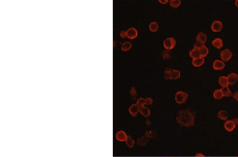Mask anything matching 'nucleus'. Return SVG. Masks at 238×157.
Returning <instances> with one entry per match:
<instances>
[{
  "instance_id": "obj_1",
  "label": "nucleus",
  "mask_w": 238,
  "mask_h": 157,
  "mask_svg": "<svg viewBox=\"0 0 238 157\" xmlns=\"http://www.w3.org/2000/svg\"><path fill=\"white\" fill-rule=\"evenodd\" d=\"M176 121L178 123L185 127H192L194 125L195 115L189 109L180 110L178 112Z\"/></svg>"
},
{
  "instance_id": "obj_2",
  "label": "nucleus",
  "mask_w": 238,
  "mask_h": 157,
  "mask_svg": "<svg viewBox=\"0 0 238 157\" xmlns=\"http://www.w3.org/2000/svg\"><path fill=\"white\" fill-rule=\"evenodd\" d=\"M188 94L186 92L183 91H178L175 94V100L176 102L179 104L185 103L187 100L188 98Z\"/></svg>"
},
{
  "instance_id": "obj_3",
  "label": "nucleus",
  "mask_w": 238,
  "mask_h": 157,
  "mask_svg": "<svg viewBox=\"0 0 238 157\" xmlns=\"http://www.w3.org/2000/svg\"><path fill=\"white\" fill-rule=\"evenodd\" d=\"M163 44H164V47L166 50H172L175 47L176 44V41L174 38L170 37L164 40Z\"/></svg>"
},
{
  "instance_id": "obj_4",
  "label": "nucleus",
  "mask_w": 238,
  "mask_h": 157,
  "mask_svg": "<svg viewBox=\"0 0 238 157\" xmlns=\"http://www.w3.org/2000/svg\"><path fill=\"white\" fill-rule=\"evenodd\" d=\"M232 57V53L229 49H225L222 50L220 54V57L223 61L227 62L230 60Z\"/></svg>"
},
{
  "instance_id": "obj_5",
  "label": "nucleus",
  "mask_w": 238,
  "mask_h": 157,
  "mask_svg": "<svg viewBox=\"0 0 238 157\" xmlns=\"http://www.w3.org/2000/svg\"><path fill=\"white\" fill-rule=\"evenodd\" d=\"M237 127V125L235 122V121L233 120H227L225 122L224 124V127L225 130L229 132H231L235 130V127Z\"/></svg>"
},
{
  "instance_id": "obj_6",
  "label": "nucleus",
  "mask_w": 238,
  "mask_h": 157,
  "mask_svg": "<svg viewBox=\"0 0 238 157\" xmlns=\"http://www.w3.org/2000/svg\"><path fill=\"white\" fill-rule=\"evenodd\" d=\"M223 24L221 21H214L211 25V29L213 32H218L221 31L222 29Z\"/></svg>"
},
{
  "instance_id": "obj_7",
  "label": "nucleus",
  "mask_w": 238,
  "mask_h": 157,
  "mask_svg": "<svg viewBox=\"0 0 238 157\" xmlns=\"http://www.w3.org/2000/svg\"><path fill=\"white\" fill-rule=\"evenodd\" d=\"M196 40L197 41V43L202 45H204V44L207 41V36L203 32H199L196 37Z\"/></svg>"
},
{
  "instance_id": "obj_8",
  "label": "nucleus",
  "mask_w": 238,
  "mask_h": 157,
  "mask_svg": "<svg viewBox=\"0 0 238 157\" xmlns=\"http://www.w3.org/2000/svg\"><path fill=\"white\" fill-rule=\"evenodd\" d=\"M128 136L124 131H119L116 133V139L120 142H126Z\"/></svg>"
},
{
  "instance_id": "obj_9",
  "label": "nucleus",
  "mask_w": 238,
  "mask_h": 157,
  "mask_svg": "<svg viewBox=\"0 0 238 157\" xmlns=\"http://www.w3.org/2000/svg\"><path fill=\"white\" fill-rule=\"evenodd\" d=\"M225 67V65L224 61L218 59L215 60L213 64V68L215 70H222Z\"/></svg>"
},
{
  "instance_id": "obj_10",
  "label": "nucleus",
  "mask_w": 238,
  "mask_h": 157,
  "mask_svg": "<svg viewBox=\"0 0 238 157\" xmlns=\"http://www.w3.org/2000/svg\"><path fill=\"white\" fill-rule=\"evenodd\" d=\"M127 37L130 39H135L138 36V31L135 28H130L126 31Z\"/></svg>"
},
{
  "instance_id": "obj_11",
  "label": "nucleus",
  "mask_w": 238,
  "mask_h": 157,
  "mask_svg": "<svg viewBox=\"0 0 238 157\" xmlns=\"http://www.w3.org/2000/svg\"><path fill=\"white\" fill-rule=\"evenodd\" d=\"M139 107L137 104H133L129 108V113L133 117H136L139 112Z\"/></svg>"
},
{
  "instance_id": "obj_12",
  "label": "nucleus",
  "mask_w": 238,
  "mask_h": 157,
  "mask_svg": "<svg viewBox=\"0 0 238 157\" xmlns=\"http://www.w3.org/2000/svg\"><path fill=\"white\" fill-rule=\"evenodd\" d=\"M228 80L229 84L230 85H233L238 82V75L235 73L229 74L228 76Z\"/></svg>"
},
{
  "instance_id": "obj_13",
  "label": "nucleus",
  "mask_w": 238,
  "mask_h": 157,
  "mask_svg": "<svg viewBox=\"0 0 238 157\" xmlns=\"http://www.w3.org/2000/svg\"><path fill=\"white\" fill-rule=\"evenodd\" d=\"M205 62V59L203 57H200L197 58L193 59L192 64L194 67H199L202 66Z\"/></svg>"
},
{
  "instance_id": "obj_14",
  "label": "nucleus",
  "mask_w": 238,
  "mask_h": 157,
  "mask_svg": "<svg viewBox=\"0 0 238 157\" xmlns=\"http://www.w3.org/2000/svg\"><path fill=\"white\" fill-rule=\"evenodd\" d=\"M139 112L144 117H148L151 114V111L149 107L144 106L139 107Z\"/></svg>"
},
{
  "instance_id": "obj_15",
  "label": "nucleus",
  "mask_w": 238,
  "mask_h": 157,
  "mask_svg": "<svg viewBox=\"0 0 238 157\" xmlns=\"http://www.w3.org/2000/svg\"><path fill=\"white\" fill-rule=\"evenodd\" d=\"M189 56L193 59H195L201 57L199 48L198 47H194V48L189 52Z\"/></svg>"
},
{
  "instance_id": "obj_16",
  "label": "nucleus",
  "mask_w": 238,
  "mask_h": 157,
  "mask_svg": "<svg viewBox=\"0 0 238 157\" xmlns=\"http://www.w3.org/2000/svg\"><path fill=\"white\" fill-rule=\"evenodd\" d=\"M212 44L214 47H215V48H216L218 49H221L223 46V40H222L221 38H215L214 40H213L212 41Z\"/></svg>"
},
{
  "instance_id": "obj_17",
  "label": "nucleus",
  "mask_w": 238,
  "mask_h": 157,
  "mask_svg": "<svg viewBox=\"0 0 238 157\" xmlns=\"http://www.w3.org/2000/svg\"><path fill=\"white\" fill-rule=\"evenodd\" d=\"M218 83L222 87H228L229 85L227 77L222 76L218 78Z\"/></svg>"
},
{
  "instance_id": "obj_18",
  "label": "nucleus",
  "mask_w": 238,
  "mask_h": 157,
  "mask_svg": "<svg viewBox=\"0 0 238 157\" xmlns=\"http://www.w3.org/2000/svg\"><path fill=\"white\" fill-rule=\"evenodd\" d=\"M180 76H181V72L179 70L172 69L170 73L169 80H176L178 79Z\"/></svg>"
},
{
  "instance_id": "obj_19",
  "label": "nucleus",
  "mask_w": 238,
  "mask_h": 157,
  "mask_svg": "<svg viewBox=\"0 0 238 157\" xmlns=\"http://www.w3.org/2000/svg\"><path fill=\"white\" fill-rule=\"evenodd\" d=\"M218 117L222 121H227L228 118V114L224 110L220 111L218 113Z\"/></svg>"
},
{
  "instance_id": "obj_20",
  "label": "nucleus",
  "mask_w": 238,
  "mask_h": 157,
  "mask_svg": "<svg viewBox=\"0 0 238 157\" xmlns=\"http://www.w3.org/2000/svg\"><path fill=\"white\" fill-rule=\"evenodd\" d=\"M221 90L223 97H230L233 95L231 90L229 87H222Z\"/></svg>"
},
{
  "instance_id": "obj_21",
  "label": "nucleus",
  "mask_w": 238,
  "mask_h": 157,
  "mask_svg": "<svg viewBox=\"0 0 238 157\" xmlns=\"http://www.w3.org/2000/svg\"><path fill=\"white\" fill-rule=\"evenodd\" d=\"M199 51H200V54L201 57L205 58L209 53L208 48L205 46V45H202L201 47L199 48Z\"/></svg>"
},
{
  "instance_id": "obj_22",
  "label": "nucleus",
  "mask_w": 238,
  "mask_h": 157,
  "mask_svg": "<svg viewBox=\"0 0 238 157\" xmlns=\"http://www.w3.org/2000/svg\"><path fill=\"white\" fill-rule=\"evenodd\" d=\"M132 46V44L130 42L126 41L122 44L121 48L123 51H127L131 49Z\"/></svg>"
},
{
  "instance_id": "obj_23",
  "label": "nucleus",
  "mask_w": 238,
  "mask_h": 157,
  "mask_svg": "<svg viewBox=\"0 0 238 157\" xmlns=\"http://www.w3.org/2000/svg\"><path fill=\"white\" fill-rule=\"evenodd\" d=\"M213 97L215 98V100H221L223 97L221 89L220 90H214V93L213 94Z\"/></svg>"
},
{
  "instance_id": "obj_24",
  "label": "nucleus",
  "mask_w": 238,
  "mask_h": 157,
  "mask_svg": "<svg viewBox=\"0 0 238 157\" xmlns=\"http://www.w3.org/2000/svg\"><path fill=\"white\" fill-rule=\"evenodd\" d=\"M149 30H150L151 32H157L158 30V24H157L156 22H152L149 24Z\"/></svg>"
},
{
  "instance_id": "obj_25",
  "label": "nucleus",
  "mask_w": 238,
  "mask_h": 157,
  "mask_svg": "<svg viewBox=\"0 0 238 157\" xmlns=\"http://www.w3.org/2000/svg\"><path fill=\"white\" fill-rule=\"evenodd\" d=\"M126 146L129 148L131 149V148L133 147L134 144H135V141L132 139L131 136H130V135L128 136V137H127V139L126 140Z\"/></svg>"
},
{
  "instance_id": "obj_26",
  "label": "nucleus",
  "mask_w": 238,
  "mask_h": 157,
  "mask_svg": "<svg viewBox=\"0 0 238 157\" xmlns=\"http://www.w3.org/2000/svg\"><path fill=\"white\" fill-rule=\"evenodd\" d=\"M169 4L171 7L174 8H177L181 5V1L180 0H171L169 2Z\"/></svg>"
},
{
  "instance_id": "obj_27",
  "label": "nucleus",
  "mask_w": 238,
  "mask_h": 157,
  "mask_svg": "<svg viewBox=\"0 0 238 157\" xmlns=\"http://www.w3.org/2000/svg\"><path fill=\"white\" fill-rule=\"evenodd\" d=\"M137 104L138 105V106L139 107H141V106H144L146 105V102H145V100L142 97L139 98V99L137 100Z\"/></svg>"
},
{
  "instance_id": "obj_28",
  "label": "nucleus",
  "mask_w": 238,
  "mask_h": 157,
  "mask_svg": "<svg viewBox=\"0 0 238 157\" xmlns=\"http://www.w3.org/2000/svg\"><path fill=\"white\" fill-rule=\"evenodd\" d=\"M130 95L132 97L133 99H135L136 98V96H137V90H136L135 87H132L131 90H130Z\"/></svg>"
},
{
  "instance_id": "obj_29",
  "label": "nucleus",
  "mask_w": 238,
  "mask_h": 157,
  "mask_svg": "<svg viewBox=\"0 0 238 157\" xmlns=\"http://www.w3.org/2000/svg\"><path fill=\"white\" fill-rule=\"evenodd\" d=\"M172 69L170 68H167L165 70V79L166 80H169V77H170V73Z\"/></svg>"
},
{
  "instance_id": "obj_30",
  "label": "nucleus",
  "mask_w": 238,
  "mask_h": 157,
  "mask_svg": "<svg viewBox=\"0 0 238 157\" xmlns=\"http://www.w3.org/2000/svg\"><path fill=\"white\" fill-rule=\"evenodd\" d=\"M120 36L123 39H124L127 37V34H126V31L123 30L121 31L120 33Z\"/></svg>"
},
{
  "instance_id": "obj_31",
  "label": "nucleus",
  "mask_w": 238,
  "mask_h": 157,
  "mask_svg": "<svg viewBox=\"0 0 238 157\" xmlns=\"http://www.w3.org/2000/svg\"><path fill=\"white\" fill-rule=\"evenodd\" d=\"M145 100L146 105H151L152 103H153V100H152V98H150V97H147V98H145Z\"/></svg>"
},
{
  "instance_id": "obj_32",
  "label": "nucleus",
  "mask_w": 238,
  "mask_h": 157,
  "mask_svg": "<svg viewBox=\"0 0 238 157\" xmlns=\"http://www.w3.org/2000/svg\"><path fill=\"white\" fill-rule=\"evenodd\" d=\"M232 95H233V99H235L237 101H238V91L235 92V93L233 94Z\"/></svg>"
},
{
  "instance_id": "obj_33",
  "label": "nucleus",
  "mask_w": 238,
  "mask_h": 157,
  "mask_svg": "<svg viewBox=\"0 0 238 157\" xmlns=\"http://www.w3.org/2000/svg\"><path fill=\"white\" fill-rule=\"evenodd\" d=\"M158 2L162 4H166L168 2V0H159Z\"/></svg>"
},
{
  "instance_id": "obj_34",
  "label": "nucleus",
  "mask_w": 238,
  "mask_h": 157,
  "mask_svg": "<svg viewBox=\"0 0 238 157\" xmlns=\"http://www.w3.org/2000/svg\"><path fill=\"white\" fill-rule=\"evenodd\" d=\"M195 156V157H204V154H203L202 153H197Z\"/></svg>"
},
{
  "instance_id": "obj_35",
  "label": "nucleus",
  "mask_w": 238,
  "mask_h": 157,
  "mask_svg": "<svg viewBox=\"0 0 238 157\" xmlns=\"http://www.w3.org/2000/svg\"><path fill=\"white\" fill-rule=\"evenodd\" d=\"M233 120L235 121V123L236 124V125H238V119H233Z\"/></svg>"
},
{
  "instance_id": "obj_36",
  "label": "nucleus",
  "mask_w": 238,
  "mask_h": 157,
  "mask_svg": "<svg viewBox=\"0 0 238 157\" xmlns=\"http://www.w3.org/2000/svg\"><path fill=\"white\" fill-rule=\"evenodd\" d=\"M235 5L238 8V0H236L235 1Z\"/></svg>"
}]
</instances>
